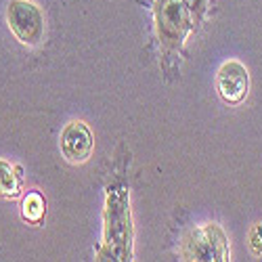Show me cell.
I'll return each instance as SVG.
<instances>
[{"label":"cell","mask_w":262,"mask_h":262,"mask_svg":"<svg viewBox=\"0 0 262 262\" xmlns=\"http://www.w3.org/2000/svg\"><path fill=\"white\" fill-rule=\"evenodd\" d=\"M183 3L187 5L189 13H191V17H193V21H195V26H198L200 21H202V17H204V13H206L208 0H183Z\"/></svg>","instance_id":"cell-9"},{"label":"cell","mask_w":262,"mask_h":262,"mask_svg":"<svg viewBox=\"0 0 262 262\" xmlns=\"http://www.w3.org/2000/svg\"><path fill=\"white\" fill-rule=\"evenodd\" d=\"M250 248L256 256H262V225H254L250 229Z\"/></svg>","instance_id":"cell-10"},{"label":"cell","mask_w":262,"mask_h":262,"mask_svg":"<svg viewBox=\"0 0 262 262\" xmlns=\"http://www.w3.org/2000/svg\"><path fill=\"white\" fill-rule=\"evenodd\" d=\"M45 212H47L45 198H42L38 191H30L24 198V202H21V216H24L28 223L38 225L42 218H45Z\"/></svg>","instance_id":"cell-8"},{"label":"cell","mask_w":262,"mask_h":262,"mask_svg":"<svg viewBox=\"0 0 262 262\" xmlns=\"http://www.w3.org/2000/svg\"><path fill=\"white\" fill-rule=\"evenodd\" d=\"M216 89L221 99L229 105H239L250 93V74L239 61H227L216 76Z\"/></svg>","instance_id":"cell-5"},{"label":"cell","mask_w":262,"mask_h":262,"mask_svg":"<svg viewBox=\"0 0 262 262\" xmlns=\"http://www.w3.org/2000/svg\"><path fill=\"white\" fill-rule=\"evenodd\" d=\"M61 151L70 164H84L93 154V135L84 122H70L61 133Z\"/></svg>","instance_id":"cell-6"},{"label":"cell","mask_w":262,"mask_h":262,"mask_svg":"<svg viewBox=\"0 0 262 262\" xmlns=\"http://www.w3.org/2000/svg\"><path fill=\"white\" fill-rule=\"evenodd\" d=\"M156 24L162 47L168 53L181 51L195 21L183 0H156Z\"/></svg>","instance_id":"cell-2"},{"label":"cell","mask_w":262,"mask_h":262,"mask_svg":"<svg viewBox=\"0 0 262 262\" xmlns=\"http://www.w3.org/2000/svg\"><path fill=\"white\" fill-rule=\"evenodd\" d=\"M133 258V221L126 185H112L105 202V242L99 260H130Z\"/></svg>","instance_id":"cell-1"},{"label":"cell","mask_w":262,"mask_h":262,"mask_svg":"<svg viewBox=\"0 0 262 262\" xmlns=\"http://www.w3.org/2000/svg\"><path fill=\"white\" fill-rule=\"evenodd\" d=\"M7 21L21 45L38 47L45 40V15L30 0H11L7 7Z\"/></svg>","instance_id":"cell-4"},{"label":"cell","mask_w":262,"mask_h":262,"mask_svg":"<svg viewBox=\"0 0 262 262\" xmlns=\"http://www.w3.org/2000/svg\"><path fill=\"white\" fill-rule=\"evenodd\" d=\"M181 254L185 260L225 262V260H229V239L221 227L212 223L202 229L191 231L183 239Z\"/></svg>","instance_id":"cell-3"},{"label":"cell","mask_w":262,"mask_h":262,"mask_svg":"<svg viewBox=\"0 0 262 262\" xmlns=\"http://www.w3.org/2000/svg\"><path fill=\"white\" fill-rule=\"evenodd\" d=\"M21 170L0 160V195L7 200H15L21 193Z\"/></svg>","instance_id":"cell-7"}]
</instances>
